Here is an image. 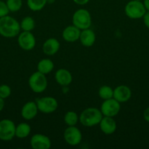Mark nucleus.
Segmentation results:
<instances>
[{
  "instance_id": "nucleus-28",
  "label": "nucleus",
  "mask_w": 149,
  "mask_h": 149,
  "mask_svg": "<svg viewBox=\"0 0 149 149\" xmlns=\"http://www.w3.org/2000/svg\"><path fill=\"white\" fill-rule=\"evenodd\" d=\"M143 23H144V25L149 29V11H146V13H145V15L143 17Z\"/></svg>"
},
{
  "instance_id": "nucleus-33",
  "label": "nucleus",
  "mask_w": 149,
  "mask_h": 149,
  "mask_svg": "<svg viewBox=\"0 0 149 149\" xmlns=\"http://www.w3.org/2000/svg\"><path fill=\"white\" fill-rule=\"evenodd\" d=\"M47 1H48V3H51V4H53V3L55 1V0H47Z\"/></svg>"
},
{
  "instance_id": "nucleus-14",
  "label": "nucleus",
  "mask_w": 149,
  "mask_h": 149,
  "mask_svg": "<svg viewBox=\"0 0 149 149\" xmlns=\"http://www.w3.org/2000/svg\"><path fill=\"white\" fill-rule=\"evenodd\" d=\"M99 125L101 131L105 135H112L116 130L117 124L113 117L103 116Z\"/></svg>"
},
{
  "instance_id": "nucleus-13",
  "label": "nucleus",
  "mask_w": 149,
  "mask_h": 149,
  "mask_svg": "<svg viewBox=\"0 0 149 149\" xmlns=\"http://www.w3.org/2000/svg\"><path fill=\"white\" fill-rule=\"evenodd\" d=\"M38 108L36 102L28 101L25 103L20 111L21 116L26 120H32L37 115Z\"/></svg>"
},
{
  "instance_id": "nucleus-16",
  "label": "nucleus",
  "mask_w": 149,
  "mask_h": 149,
  "mask_svg": "<svg viewBox=\"0 0 149 149\" xmlns=\"http://www.w3.org/2000/svg\"><path fill=\"white\" fill-rule=\"evenodd\" d=\"M60 49V42L56 38H49L42 45V52L44 54L52 56L56 54Z\"/></svg>"
},
{
  "instance_id": "nucleus-10",
  "label": "nucleus",
  "mask_w": 149,
  "mask_h": 149,
  "mask_svg": "<svg viewBox=\"0 0 149 149\" xmlns=\"http://www.w3.org/2000/svg\"><path fill=\"white\" fill-rule=\"evenodd\" d=\"M18 44L23 50L30 51L35 47L36 39L32 31H22L18 36Z\"/></svg>"
},
{
  "instance_id": "nucleus-34",
  "label": "nucleus",
  "mask_w": 149,
  "mask_h": 149,
  "mask_svg": "<svg viewBox=\"0 0 149 149\" xmlns=\"http://www.w3.org/2000/svg\"><path fill=\"white\" fill-rule=\"evenodd\" d=\"M135 1H143V0H135Z\"/></svg>"
},
{
  "instance_id": "nucleus-31",
  "label": "nucleus",
  "mask_w": 149,
  "mask_h": 149,
  "mask_svg": "<svg viewBox=\"0 0 149 149\" xmlns=\"http://www.w3.org/2000/svg\"><path fill=\"white\" fill-rule=\"evenodd\" d=\"M4 107V100L0 97V112L3 110Z\"/></svg>"
},
{
  "instance_id": "nucleus-23",
  "label": "nucleus",
  "mask_w": 149,
  "mask_h": 149,
  "mask_svg": "<svg viewBox=\"0 0 149 149\" xmlns=\"http://www.w3.org/2000/svg\"><path fill=\"white\" fill-rule=\"evenodd\" d=\"M47 4V0H27L28 7L34 12L40 11Z\"/></svg>"
},
{
  "instance_id": "nucleus-1",
  "label": "nucleus",
  "mask_w": 149,
  "mask_h": 149,
  "mask_svg": "<svg viewBox=\"0 0 149 149\" xmlns=\"http://www.w3.org/2000/svg\"><path fill=\"white\" fill-rule=\"evenodd\" d=\"M20 23L14 17L6 15L0 18V35L5 38H13L20 32Z\"/></svg>"
},
{
  "instance_id": "nucleus-6",
  "label": "nucleus",
  "mask_w": 149,
  "mask_h": 149,
  "mask_svg": "<svg viewBox=\"0 0 149 149\" xmlns=\"http://www.w3.org/2000/svg\"><path fill=\"white\" fill-rule=\"evenodd\" d=\"M16 125L11 119H4L0 121V140L10 141L15 137Z\"/></svg>"
},
{
  "instance_id": "nucleus-2",
  "label": "nucleus",
  "mask_w": 149,
  "mask_h": 149,
  "mask_svg": "<svg viewBox=\"0 0 149 149\" xmlns=\"http://www.w3.org/2000/svg\"><path fill=\"white\" fill-rule=\"evenodd\" d=\"M103 117L100 109L97 108L89 107L85 109L79 116V121L83 126L91 127L99 125Z\"/></svg>"
},
{
  "instance_id": "nucleus-8",
  "label": "nucleus",
  "mask_w": 149,
  "mask_h": 149,
  "mask_svg": "<svg viewBox=\"0 0 149 149\" xmlns=\"http://www.w3.org/2000/svg\"><path fill=\"white\" fill-rule=\"evenodd\" d=\"M64 139L68 145L75 146L81 143L83 135L81 131L75 126H68L64 132Z\"/></svg>"
},
{
  "instance_id": "nucleus-5",
  "label": "nucleus",
  "mask_w": 149,
  "mask_h": 149,
  "mask_svg": "<svg viewBox=\"0 0 149 149\" xmlns=\"http://www.w3.org/2000/svg\"><path fill=\"white\" fill-rule=\"evenodd\" d=\"M29 87L35 93H42L48 87V79L45 74L37 71L31 74L28 80Z\"/></svg>"
},
{
  "instance_id": "nucleus-4",
  "label": "nucleus",
  "mask_w": 149,
  "mask_h": 149,
  "mask_svg": "<svg viewBox=\"0 0 149 149\" xmlns=\"http://www.w3.org/2000/svg\"><path fill=\"white\" fill-rule=\"evenodd\" d=\"M72 21V24L80 30L89 29L92 23L91 15L86 9H79L73 14Z\"/></svg>"
},
{
  "instance_id": "nucleus-21",
  "label": "nucleus",
  "mask_w": 149,
  "mask_h": 149,
  "mask_svg": "<svg viewBox=\"0 0 149 149\" xmlns=\"http://www.w3.org/2000/svg\"><path fill=\"white\" fill-rule=\"evenodd\" d=\"M20 26L23 31H32L35 28L34 19L31 16H26L21 20Z\"/></svg>"
},
{
  "instance_id": "nucleus-17",
  "label": "nucleus",
  "mask_w": 149,
  "mask_h": 149,
  "mask_svg": "<svg viewBox=\"0 0 149 149\" xmlns=\"http://www.w3.org/2000/svg\"><path fill=\"white\" fill-rule=\"evenodd\" d=\"M80 43L86 47H90L94 45L96 42V34L94 31L89 28V29L81 30L79 38Z\"/></svg>"
},
{
  "instance_id": "nucleus-12",
  "label": "nucleus",
  "mask_w": 149,
  "mask_h": 149,
  "mask_svg": "<svg viewBox=\"0 0 149 149\" xmlns=\"http://www.w3.org/2000/svg\"><path fill=\"white\" fill-rule=\"evenodd\" d=\"M131 97V90L127 85H118L113 90V98L120 103L127 102Z\"/></svg>"
},
{
  "instance_id": "nucleus-29",
  "label": "nucleus",
  "mask_w": 149,
  "mask_h": 149,
  "mask_svg": "<svg viewBox=\"0 0 149 149\" xmlns=\"http://www.w3.org/2000/svg\"><path fill=\"white\" fill-rule=\"evenodd\" d=\"M143 118L145 122H149V106L145 109L144 112H143Z\"/></svg>"
},
{
  "instance_id": "nucleus-18",
  "label": "nucleus",
  "mask_w": 149,
  "mask_h": 149,
  "mask_svg": "<svg viewBox=\"0 0 149 149\" xmlns=\"http://www.w3.org/2000/svg\"><path fill=\"white\" fill-rule=\"evenodd\" d=\"M81 30L74 25L68 26L63 30L62 37L67 42H74L79 40Z\"/></svg>"
},
{
  "instance_id": "nucleus-15",
  "label": "nucleus",
  "mask_w": 149,
  "mask_h": 149,
  "mask_svg": "<svg viewBox=\"0 0 149 149\" xmlns=\"http://www.w3.org/2000/svg\"><path fill=\"white\" fill-rule=\"evenodd\" d=\"M55 80L59 85L67 87L72 81V75L71 72L65 68H59L55 73Z\"/></svg>"
},
{
  "instance_id": "nucleus-22",
  "label": "nucleus",
  "mask_w": 149,
  "mask_h": 149,
  "mask_svg": "<svg viewBox=\"0 0 149 149\" xmlns=\"http://www.w3.org/2000/svg\"><path fill=\"white\" fill-rule=\"evenodd\" d=\"M64 121L67 126H75L79 121V116L76 112L69 111L64 114Z\"/></svg>"
},
{
  "instance_id": "nucleus-20",
  "label": "nucleus",
  "mask_w": 149,
  "mask_h": 149,
  "mask_svg": "<svg viewBox=\"0 0 149 149\" xmlns=\"http://www.w3.org/2000/svg\"><path fill=\"white\" fill-rule=\"evenodd\" d=\"M31 127L30 125L26 122H21L16 125L15 127V137L19 139H23L26 138L30 135L31 133Z\"/></svg>"
},
{
  "instance_id": "nucleus-19",
  "label": "nucleus",
  "mask_w": 149,
  "mask_h": 149,
  "mask_svg": "<svg viewBox=\"0 0 149 149\" xmlns=\"http://www.w3.org/2000/svg\"><path fill=\"white\" fill-rule=\"evenodd\" d=\"M37 68L38 71L46 75L53 70L54 63L49 58H44L38 62Z\"/></svg>"
},
{
  "instance_id": "nucleus-11",
  "label": "nucleus",
  "mask_w": 149,
  "mask_h": 149,
  "mask_svg": "<svg viewBox=\"0 0 149 149\" xmlns=\"http://www.w3.org/2000/svg\"><path fill=\"white\" fill-rule=\"evenodd\" d=\"M30 146L33 149H49L51 147V141L47 135L37 133L31 138Z\"/></svg>"
},
{
  "instance_id": "nucleus-30",
  "label": "nucleus",
  "mask_w": 149,
  "mask_h": 149,
  "mask_svg": "<svg viewBox=\"0 0 149 149\" xmlns=\"http://www.w3.org/2000/svg\"><path fill=\"white\" fill-rule=\"evenodd\" d=\"M89 1L90 0H73V1L78 5H85V4H88Z\"/></svg>"
},
{
  "instance_id": "nucleus-9",
  "label": "nucleus",
  "mask_w": 149,
  "mask_h": 149,
  "mask_svg": "<svg viewBox=\"0 0 149 149\" xmlns=\"http://www.w3.org/2000/svg\"><path fill=\"white\" fill-rule=\"evenodd\" d=\"M121 110V103L113 97L104 100L100 106V111L105 116L114 117L117 116Z\"/></svg>"
},
{
  "instance_id": "nucleus-27",
  "label": "nucleus",
  "mask_w": 149,
  "mask_h": 149,
  "mask_svg": "<svg viewBox=\"0 0 149 149\" xmlns=\"http://www.w3.org/2000/svg\"><path fill=\"white\" fill-rule=\"evenodd\" d=\"M9 13H10V10L7 7L6 2L0 0V18L7 15Z\"/></svg>"
},
{
  "instance_id": "nucleus-24",
  "label": "nucleus",
  "mask_w": 149,
  "mask_h": 149,
  "mask_svg": "<svg viewBox=\"0 0 149 149\" xmlns=\"http://www.w3.org/2000/svg\"><path fill=\"white\" fill-rule=\"evenodd\" d=\"M98 95L103 100L113 97V89L108 85H103L99 87Z\"/></svg>"
},
{
  "instance_id": "nucleus-3",
  "label": "nucleus",
  "mask_w": 149,
  "mask_h": 149,
  "mask_svg": "<svg viewBox=\"0 0 149 149\" xmlns=\"http://www.w3.org/2000/svg\"><path fill=\"white\" fill-rule=\"evenodd\" d=\"M146 8L145 7L143 1L131 0L126 4L124 7V13L130 19L143 18V15L146 13Z\"/></svg>"
},
{
  "instance_id": "nucleus-26",
  "label": "nucleus",
  "mask_w": 149,
  "mask_h": 149,
  "mask_svg": "<svg viewBox=\"0 0 149 149\" xmlns=\"http://www.w3.org/2000/svg\"><path fill=\"white\" fill-rule=\"evenodd\" d=\"M11 88L7 84H1L0 85V97L1 98L7 99L11 95Z\"/></svg>"
},
{
  "instance_id": "nucleus-7",
  "label": "nucleus",
  "mask_w": 149,
  "mask_h": 149,
  "mask_svg": "<svg viewBox=\"0 0 149 149\" xmlns=\"http://www.w3.org/2000/svg\"><path fill=\"white\" fill-rule=\"evenodd\" d=\"M36 103L38 110L44 113H53L57 110L58 106L56 99L51 96H46L37 99Z\"/></svg>"
},
{
  "instance_id": "nucleus-32",
  "label": "nucleus",
  "mask_w": 149,
  "mask_h": 149,
  "mask_svg": "<svg viewBox=\"0 0 149 149\" xmlns=\"http://www.w3.org/2000/svg\"><path fill=\"white\" fill-rule=\"evenodd\" d=\"M143 4L145 7L146 10L149 11V0H143Z\"/></svg>"
},
{
  "instance_id": "nucleus-25",
  "label": "nucleus",
  "mask_w": 149,
  "mask_h": 149,
  "mask_svg": "<svg viewBox=\"0 0 149 149\" xmlns=\"http://www.w3.org/2000/svg\"><path fill=\"white\" fill-rule=\"evenodd\" d=\"M7 7L11 13H16L21 9L23 5L22 0H7L6 1Z\"/></svg>"
}]
</instances>
